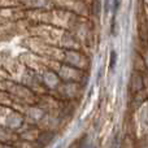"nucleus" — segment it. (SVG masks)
<instances>
[{
    "mask_svg": "<svg viewBox=\"0 0 148 148\" xmlns=\"http://www.w3.org/2000/svg\"><path fill=\"white\" fill-rule=\"evenodd\" d=\"M64 146H65V144H64V143H61V144H59V146H57L56 148H64Z\"/></svg>",
    "mask_w": 148,
    "mask_h": 148,
    "instance_id": "f03ea898",
    "label": "nucleus"
},
{
    "mask_svg": "<svg viewBox=\"0 0 148 148\" xmlns=\"http://www.w3.org/2000/svg\"><path fill=\"white\" fill-rule=\"evenodd\" d=\"M116 64H117V53L116 51L110 52V64H109V69L110 70H114L116 69Z\"/></svg>",
    "mask_w": 148,
    "mask_h": 148,
    "instance_id": "f257e3e1",
    "label": "nucleus"
}]
</instances>
